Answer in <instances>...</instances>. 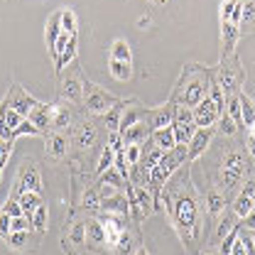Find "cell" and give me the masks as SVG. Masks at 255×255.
Here are the masks:
<instances>
[{"label": "cell", "mask_w": 255, "mask_h": 255, "mask_svg": "<svg viewBox=\"0 0 255 255\" xmlns=\"http://www.w3.org/2000/svg\"><path fill=\"white\" fill-rule=\"evenodd\" d=\"M0 177H2V167H0Z\"/></svg>", "instance_id": "cell-61"}, {"label": "cell", "mask_w": 255, "mask_h": 255, "mask_svg": "<svg viewBox=\"0 0 255 255\" xmlns=\"http://www.w3.org/2000/svg\"><path fill=\"white\" fill-rule=\"evenodd\" d=\"M221 25H223V52L228 54V52H233V47H236L238 27H236V25H231V22H221Z\"/></svg>", "instance_id": "cell-18"}, {"label": "cell", "mask_w": 255, "mask_h": 255, "mask_svg": "<svg viewBox=\"0 0 255 255\" xmlns=\"http://www.w3.org/2000/svg\"><path fill=\"white\" fill-rule=\"evenodd\" d=\"M121 132V137H123V145H140L145 137H147V126H142V123H137V126L128 128V130H118Z\"/></svg>", "instance_id": "cell-10"}, {"label": "cell", "mask_w": 255, "mask_h": 255, "mask_svg": "<svg viewBox=\"0 0 255 255\" xmlns=\"http://www.w3.org/2000/svg\"><path fill=\"white\" fill-rule=\"evenodd\" d=\"M59 22H62V32L76 34V15L71 10H59Z\"/></svg>", "instance_id": "cell-25"}, {"label": "cell", "mask_w": 255, "mask_h": 255, "mask_svg": "<svg viewBox=\"0 0 255 255\" xmlns=\"http://www.w3.org/2000/svg\"><path fill=\"white\" fill-rule=\"evenodd\" d=\"M228 118H233V123H243V116H241V98H231V101H228Z\"/></svg>", "instance_id": "cell-36"}, {"label": "cell", "mask_w": 255, "mask_h": 255, "mask_svg": "<svg viewBox=\"0 0 255 255\" xmlns=\"http://www.w3.org/2000/svg\"><path fill=\"white\" fill-rule=\"evenodd\" d=\"M64 96H69L71 101H79L81 98V84L76 79H66L64 81Z\"/></svg>", "instance_id": "cell-29"}, {"label": "cell", "mask_w": 255, "mask_h": 255, "mask_svg": "<svg viewBox=\"0 0 255 255\" xmlns=\"http://www.w3.org/2000/svg\"><path fill=\"white\" fill-rule=\"evenodd\" d=\"M132 243H135V241H132V236L123 231V233H121V238H118V243H116V248H118V253L121 255H128V253H132V248H135Z\"/></svg>", "instance_id": "cell-31"}, {"label": "cell", "mask_w": 255, "mask_h": 255, "mask_svg": "<svg viewBox=\"0 0 255 255\" xmlns=\"http://www.w3.org/2000/svg\"><path fill=\"white\" fill-rule=\"evenodd\" d=\"M231 255H248V253H246V246H243V241H241V238H236V241H233Z\"/></svg>", "instance_id": "cell-55"}, {"label": "cell", "mask_w": 255, "mask_h": 255, "mask_svg": "<svg viewBox=\"0 0 255 255\" xmlns=\"http://www.w3.org/2000/svg\"><path fill=\"white\" fill-rule=\"evenodd\" d=\"M84 238H86V223H76V226L71 228V233H69V241L76 243V246H81Z\"/></svg>", "instance_id": "cell-38"}, {"label": "cell", "mask_w": 255, "mask_h": 255, "mask_svg": "<svg viewBox=\"0 0 255 255\" xmlns=\"http://www.w3.org/2000/svg\"><path fill=\"white\" fill-rule=\"evenodd\" d=\"M206 98V81L204 79H194L189 86H187V91L182 96V103L187 106V108H194L196 103H201Z\"/></svg>", "instance_id": "cell-6"}, {"label": "cell", "mask_w": 255, "mask_h": 255, "mask_svg": "<svg viewBox=\"0 0 255 255\" xmlns=\"http://www.w3.org/2000/svg\"><path fill=\"white\" fill-rule=\"evenodd\" d=\"M74 54H76V34H71V39H69V44H66V49H64L62 54H59V59H57V69H62L66 64L74 59Z\"/></svg>", "instance_id": "cell-26"}, {"label": "cell", "mask_w": 255, "mask_h": 255, "mask_svg": "<svg viewBox=\"0 0 255 255\" xmlns=\"http://www.w3.org/2000/svg\"><path fill=\"white\" fill-rule=\"evenodd\" d=\"M7 243H10L12 248H25V243H27V231H12V233L7 236Z\"/></svg>", "instance_id": "cell-39"}, {"label": "cell", "mask_w": 255, "mask_h": 255, "mask_svg": "<svg viewBox=\"0 0 255 255\" xmlns=\"http://www.w3.org/2000/svg\"><path fill=\"white\" fill-rule=\"evenodd\" d=\"M42 187V179H39V172L34 167H25L22 177H20V184H17V191H39Z\"/></svg>", "instance_id": "cell-9"}, {"label": "cell", "mask_w": 255, "mask_h": 255, "mask_svg": "<svg viewBox=\"0 0 255 255\" xmlns=\"http://www.w3.org/2000/svg\"><path fill=\"white\" fill-rule=\"evenodd\" d=\"M219 128H221V132H226V135H233L236 132V123H233V118H228V113H223L221 118H219Z\"/></svg>", "instance_id": "cell-47"}, {"label": "cell", "mask_w": 255, "mask_h": 255, "mask_svg": "<svg viewBox=\"0 0 255 255\" xmlns=\"http://www.w3.org/2000/svg\"><path fill=\"white\" fill-rule=\"evenodd\" d=\"M111 74L118 79V81H128L132 76L130 71V62H118V59H111Z\"/></svg>", "instance_id": "cell-20"}, {"label": "cell", "mask_w": 255, "mask_h": 255, "mask_svg": "<svg viewBox=\"0 0 255 255\" xmlns=\"http://www.w3.org/2000/svg\"><path fill=\"white\" fill-rule=\"evenodd\" d=\"M248 147H251V155L255 157V137L251 135V140H248Z\"/></svg>", "instance_id": "cell-57"}, {"label": "cell", "mask_w": 255, "mask_h": 255, "mask_svg": "<svg viewBox=\"0 0 255 255\" xmlns=\"http://www.w3.org/2000/svg\"><path fill=\"white\" fill-rule=\"evenodd\" d=\"M251 128H253V130H251V135H253V137H255V123H253V126H251Z\"/></svg>", "instance_id": "cell-59"}, {"label": "cell", "mask_w": 255, "mask_h": 255, "mask_svg": "<svg viewBox=\"0 0 255 255\" xmlns=\"http://www.w3.org/2000/svg\"><path fill=\"white\" fill-rule=\"evenodd\" d=\"M108 147H113L116 152L126 150V147H123V137H121V132H118V130H113V132L108 135Z\"/></svg>", "instance_id": "cell-48"}, {"label": "cell", "mask_w": 255, "mask_h": 255, "mask_svg": "<svg viewBox=\"0 0 255 255\" xmlns=\"http://www.w3.org/2000/svg\"><path fill=\"white\" fill-rule=\"evenodd\" d=\"M39 132H42V130L34 126L32 121H22L20 126L12 130V137H15V135H39Z\"/></svg>", "instance_id": "cell-34"}, {"label": "cell", "mask_w": 255, "mask_h": 255, "mask_svg": "<svg viewBox=\"0 0 255 255\" xmlns=\"http://www.w3.org/2000/svg\"><path fill=\"white\" fill-rule=\"evenodd\" d=\"M22 121H25V118H22V116H20L17 111H7V113H5V128H7L10 132H12V130H15L17 126H20Z\"/></svg>", "instance_id": "cell-43"}, {"label": "cell", "mask_w": 255, "mask_h": 255, "mask_svg": "<svg viewBox=\"0 0 255 255\" xmlns=\"http://www.w3.org/2000/svg\"><path fill=\"white\" fill-rule=\"evenodd\" d=\"M251 241H253V246H255V233H253V238H251Z\"/></svg>", "instance_id": "cell-60"}, {"label": "cell", "mask_w": 255, "mask_h": 255, "mask_svg": "<svg viewBox=\"0 0 255 255\" xmlns=\"http://www.w3.org/2000/svg\"><path fill=\"white\" fill-rule=\"evenodd\" d=\"M2 211L10 216V219H17V216H25V211H22V206H20V201H12V199H7L5 201V206H2Z\"/></svg>", "instance_id": "cell-37"}, {"label": "cell", "mask_w": 255, "mask_h": 255, "mask_svg": "<svg viewBox=\"0 0 255 255\" xmlns=\"http://www.w3.org/2000/svg\"><path fill=\"white\" fill-rule=\"evenodd\" d=\"M243 226H246V228H251V231H255V209L246 216V219H243Z\"/></svg>", "instance_id": "cell-56"}, {"label": "cell", "mask_w": 255, "mask_h": 255, "mask_svg": "<svg viewBox=\"0 0 255 255\" xmlns=\"http://www.w3.org/2000/svg\"><path fill=\"white\" fill-rule=\"evenodd\" d=\"M101 184H108V187H123V177L116 172V169H108L101 174Z\"/></svg>", "instance_id": "cell-32"}, {"label": "cell", "mask_w": 255, "mask_h": 255, "mask_svg": "<svg viewBox=\"0 0 255 255\" xmlns=\"http://www.w3.org/2000/svg\"><path fill=\"white\" fill-rule=\"evenodd\" d=\"M238 236H236V231H231L228 233V238L223 241V246H221V255H231V248H233V241H236Z\"/></svg>", "instance_id": "cell-53"}, {"label": "cell", "mask_w": 255, "mask_h": 255, "mask_svg": "<svg viewBox=\"0 0 255 255\" xmlns=\"http://www.w3.org/2000/svg\"><path fill=\"white\" fill-rule=\"evenodd\" d=\"M162 155H164V150H159L157 145H155V147H150V150H147V157H145V162H142V164H145V167L152 172V169H155V167L159 164Z\"/></svg>", "instance_id": "cell-30"}, {"label": "cell", "mask_w": 255, "mask_h": 255, "mask_svg": "<svg viewBox=\"0 0 255 255\" xmlns=\"http://www.w3.org/2000/svg\"><path fill=\"white\" fill-rule=\"evenodd\" d=\"M54 113H57V108H54V106L49 108V106H39V103H37V106L32 108V113L27 116V121H32L34 126L42 130V128L52 126V118H54Z\"/></svg>", "instance_id": "cell-7"}, {"label": "cell", "mask_w": 255, "mask_h": 255, "mask_svg": "<svg viewBox=\"0 0 255 255\" xmlns=\"http://www.w3.org/2000/svg\"><path fill=\"white\" fill-rule=\"evenodd\" d=\"M86 238L94 241V243H106V231H103V223L98 219L86 223Z\"/></svg>", "instance_id": "cell-19"}, {"label": "cell", "mask_w": 255, "mask_h": 255, "mask_svg": "<svg viewBox=\"0 0 255 255\" xmlns=\"http://www.w3.org/2000/svg\"><path fill=\"white\" fill-rule=\"evenodd\" d=\"M84 206L86 209H101V194H98V189L84 191Z\"/></svg>", "instance_id": "cell-33"}, {"label": "cell", "mask_w": 255, "mask_h": 255, "mask_svg": "<svg viewBox=\"0 0 255 255\" xmlns=\"http://www.w3.org/2000/svg\"><path fill=\"white\" fill-rule=\"evenodd\" d=\"M253 209H255V199L248 196V194H241V196L236 199V204H233V214L241 216V219H246Z\"/></svg>", "instance_id": "cell-16"}, {"label": "cell", "mask_w": 255, "mask_h": 255, "mask_svg": "<svg viewBox=\"0 0 255 255\" xmlns=\"http://www.w3.org/2000/svg\"><path fill=\"white\" fill-rule=\"evenodd\" d=\"M121 118H123V106H121V103H116V106L106 113V126H108L111 132L121 128Z\"/></svg>", "instance_id": "cell-22"}, {"label": "cell", "mask_w": 255, "mask_h": 255, "mask_svg": "<svg viewBox=\"0 0 255 255\" xmlns=\"http://www.w3.org/2000/svg\"><path fill=\"white\" fill-rule=\"evenodd\" d=\"M174 123H194V113H191V108H177L174 111Z\"/></svg>", "instance_id": "cell-44"}, {"label": "cell", "mask_w": 255, "mask_h": 255, "mask_svg": "<svg viewBox=\"0 0 255 255\" xmlns=\"http://www.w3.org/2000/svg\"><path fill=\"white\" fill-rule=\"evenodd\" d=\"M194 126L196 128H211L219 118H221V113H219V108H216V103L206 96L201 103H196L194 106Z\"/></svg>", "instance_id": "cell-3"}, {"label": "cell", "mask_w": 255, "mask_h": 255, "mask_svg": "<svg viewBox=\"0 0 255 255\" xmlns=\"http://www.w3.org/2000/svg\"><path fill=\"white\" fill-rule=\"evenodd\" d=\"M199 128L194 126V123H172V132H174V140H177V145H189V140L194 137V132H196Z\"/></svg>", "instance_id": "cell-13"}, {"label": "cell", "mask_w": 255, "mask_h": 255, "mask_svg": "<svg viewBox=\"0 0 255 255\" xmlns=\"http://www.w3.org/2000/svg\"><path fill=\"white\" fill-rule=\"evenodd\" d=\"M20 206L25 211V216L32 221V214L42 206V199H39V191H22L20 194Z\"/></svg>", "instance_id": "cell-12"}, {"label": "cell", "mask_w": 255, "mask_h": 255, "mask_svg": "<svg viewBox=\"0 0 255 255\" xmlns=\"http://www.w3.org/2000/svg\"><path fill=\"white\" fill-rule=\"evenodd\" d=\"M174 219L179 231L184 233V238L189 241L191 233L196 231V204L191 201L189 196H179L177 204H174Z\"/></svg>", "instance_id": "cell-1"}, {"label": "cell", "mask_w": 255, "mask_h": 255, "mask_svg": "<svg viewBox=\"0 0 255 255\" xmlns=\"http://www.w3.org/2000/svg\"><path fill=\"white\" fill-rule=\"evenodd\" d=\"M243 172H246V162L241 152H228L226 155V164H223V184L226 189H233L241 184L243 179Z\"/></svg>", "instance_id": "cell-2"}, {"label": "cell", "mask_w": 255, "mask_h": 255, "mask_svg": "<svg viewBox=\"0 0 255 255\" xmlns=\"http://www.w3.org/2000/svg\"><path fill=\"white\" fill-rule=\"evenodd\" d=\"M152 142L157 145L159 150H174L177 147V140H174V132H172V128H159L152 132Z\"/></svg>", "instance_id": "cell-11"}, {"label": "cell", "mask_w": 255, "mask_h": 255, "mask_svg": "<svg viewBox=\"0 0 255 255\" xmlns=\"http://www.w3.org/2000/svg\"><path fill=\"white\" fill-rule=\"evenodd\" d=\"M174 106H164V108H159L157 113H155V121H152V128L159 130V128H172L174 123Z\"/></svg>", "instance_id": "cell-14"}, {"label": "cell", "mask_w": 255, "mask_h": 255, "mask_svg": "<svg viewBox=\"0 0 255 255\" xmlns=\"http://www.w3.org/2000/svg\"><path fill=\"white\" fill-rule=\"evenodd\" d=\"M52 126L54 128L69 126V113H64L62 108H57V113H54V118H52Z\"/></svg>", "instance_id": "cell-51"}, {"label": "cell", "mask_w": 255, "mask_h": 255, "mask_svg": "<svg viewBox=\"0 0 255 255\" xmlns=\"http://www.w3.org/2000/svg\"><path fill=\"white\" fill-rule=\"evenodd\" d=\"M241 0H223L221 5V22H228L231 20V15H233V10H236V5H238Z\"/></svg>", "instance_id": "cell-45"}, {"label": "cell", "mask_w": 255, "mask_h": 255, "mask_svg": "<svg viewBox=\"0 0 255 255\" xmlns=\"http://www.w3.org/2000/svg\"><path fill=\"white\" fill-rule=\"evenodd\" d=\"M130 182L135 184V187H147L150 184V169L145 167V164H132L130 167Z\"/></svg>", "instance_id": "cell-15"}, {"label": "cell", "mask_w": 255, "mask_h": 255, "mask_svg": "<svg viewBox=\"0 0 255 255\" xmlns=\"http://www.w3.org/2000/svg\"><path fill=\"white\" fill-rule=\"evenodd\" d=\"M231 231H233V223H231V219L221 221V226H219V238H226Z\"/></svg>", "instance_id": "cell-54"}, {"label": "cell", "mask_w": 255, "mask_h": 255, "mask_svg": "<svg viewBox=\"0 0 255 255\" xmlns=\"http://www.w3.org/2000/svg\"><path fill=\"white\" fill-rule=\"evenodd\" d=\"M101 209H106L108 214H121V216H128L130 211V204L123 194H113L108 199H101Z\"/></svg>", "instance_id": "cell-8"}, {"label": "cell", "mask_w": 255, "mask_h": 255, "mask_svg": "<svg viewBox=\"0 0 255 255\" xmlns=\"http://www.w3.org/2000/svg\"><path fill=\"white\" fill-rule=\"evenodd\" d=\"M111 59H118V62H130V47H128L126 39H116V42H113Z\"/></svg>", "instance_id": "cell-21"}, {"label": "cell", "mask_w": 255, "mask_h": 255, "mask_svg": "<svg viewBox=\"0 0 255 255\" xmlns=\"http://www.w3.org/2000/svg\"><path fill=\"white\" fill-rule=\"evenodd\" d=\"M47 152L52 157H64V152H66V137H64L62 132H57V135H52L47 140Z\"/></svg>", "instance_id": "cell-17"}, {"label": "cell", "mask_w": 255, "mask_h": 255, "mask_svg": "<svg viewBox=\"0 0 255 255\" xmlns=\"http://www.w3.org/2000/svg\"><path fill=\"white\" fill-rule=\"evenodd\" d=\"M140 157H142V147H140V145H126V159H128L130 167L137 164Z\"/></svg>", "instance_id": "cell-40"}, {"label": "cell", "mask_w": 255, "mask_h": 255, "mask_svg": "<svg viewBox=\"0 0 255 255\" xmlns=\"http://www.w3.org/2000/svg\"><path fill=\"white\" fill-rule=\"evenodd\" d=\"M10 221H12V219H10L5 211H0V236H2L5 241H7V236H10Z\"/></svg>", "instance_id": "cell-50"}, {"label": "cell", "mask_w": 255, "mask_h": 255, "mask_svg": "<svg viewBox=\"0 0 255 255\" xmlns=\"http://www.w3.org/2000/svg\"><path fill=\"white\" fill-rule=\"evenodd\" d=\"M32 226H34L37 231H44V226H47V209H44V206H39V209L32 214Z\"/></svg>", "instance_id": "cell-42"}, {"label": "cell", "mask_w": 255, "mask_h": 255, "mask_svg": "<svg viewBox=\"0 0 255 255\" xmlns=\"http://www.w3.org/2000/svg\"><path fill=\"white\" fill-rule=\"evenodd\" d=\"M243 15H246V25H253L255 22V5L248 0L246 2V7H243Z\"/></svg>", "instance_id": "cell-52"}, {"label": "cell", "mask_w": 255, "mask_h": 255, "mask_svg": "<svg viewBox=\"0 0 255 255\" xmlns=\"http://www.w3.org/2000/svg\"><path fill=\"white\" fill-rule=\"evenodd\" d=\"M155 2H164V0H155Z\"/></svg>", "instance_id": "cell-62"}, {"label": "cell", "mask_w": 255, "mask_h": 255, "mask_svg": "<svg viewBox=\"0 0 255 255\" xmlns=\"http://www.w3.org/2000/svg\"><path fill=\"white\" fill-rule=\"evenodd\" d=\"M86 106H89V111H94V113H108V111L116 106V101L106 94V91L96 89V86H86Z\"/></svg>", "instance_id": "cell-4"}, {"label": "cell", "mask_w": 255, "mask_h": 255, "mask_svg": "<svg viewBox=\"0 0 255 255\" xmlns=\"http://www.w3.org/2000/svg\"><path fill=\"white\" fill-rule=\"evenodd\" d=\"M209 98H211V101L216 103L219 113L223 116V89H221V86H214V89H211V96H209Z\"/></svg>", "instance_id": "cell-49"}, {"label": "cell", "mask_w": 255, "mask_h": 255, "mask_svg": "<svg viewBox=\"0 0 255 255\" xmlns=\"http://www.w3.org/2000/svg\"><path fill=\"white\" fill-rule=\"evenodd\" d=\"M135 255H147V251H145V248H140V251H137Z\"/></svg>", "instance_id": "cell-58"}, {"label": "cell", "mask_w": 255, "mask_h": 255, "mask_svg": "<svg viewBox=\"0 0 255 255\" xmlns=\"http://www.w3.org/2000/svg\"><path fill=\"white\" fill-rule=\"evenodd\" d=\"M140 123V111H128V113H123V118H121V128L118 130H128V128L137 126Z\"/></svg>", "instance_id": "cell-35"}, {"label": "cell", "mask_w": 255, "mask_h": 255, "mask_svg": "<svg viewBox=\"0 0 255 255\" xmlns=\"http://www.w3.org/2000/svg\"><path fill=\"white\" fill-rule=\"evenodd\" d=\"M241 116H243L246 126H253L255 123V106L251 103V98H246V96H241Z\"/></svg>", "instance_id": "cell-27"}, {"label": "cell", "mask_w": 255, "mask_h": 255, "mask_svg": "<svg viewBox=\"0 0 255 255\" xmlns=\"http://www.w3.org/2000/svg\"><path fill=\"white\" fill-rule=\"evenodd\" d=\"M30 226H32V221L27 216H17V219L10 221V233L12 231H30Z\"/></svg>", "instance_id": "cell-46"}, {"label": "cell", "mask_w": 255, "mask_h": 255, "mask_svg": "<svg viewBox=\"0 0 255 255\" xmlns=\"http://www.w3.org/2000/svg\"><path fill=\"white\" fill-rule=\"evenodd\" d=\"M211 135H214V130H211V128H199V130L194 132V137L189 140V145H187V159H196V157H199V155L209 147Z\"/></svg>", "instance_id": "cell-5"}, {"label": "cell", "mask_w": 255, "mask_h": 255, "mask_svg": "<svg viewBox=\"0 0 255 255\" xmlns=\"http://www.w3.org/2000/svg\"><path fill=\"white\" fill-rule=\"evenodd\" d=\"M59 34H62V22H59V12L49 20V25H47V44H49V49L54 47V42L59 39Z\"/></svg>", "instance_id": "cell-23"}, {"label": "cell", "mask_w": 255, "mask_h": 255, "mask_svg": "<svg viewBox=\"0 0 255 255\" xmlns=\"http://www.w3.org/2000/svg\"><path fill=\"white\" fill-rule=\"evenodd\" d=\"M96 140V128L89 123V126H81V135H79V145L81 147H91Z\"/></svg>", "instance_id": "cell-28"}, {"label": "cell", "mask_w": 255, "mask_h": 255, "mask_svg": "<svg viewBox=\"0 0 255 255\" xmlns=\"http://www.w3.org/2000/svg\"><path fill=\"white\" fill-rule=\"evenodd\" d=\"M206 255H216V253H206Z\"/></svg>", "instance_id": "cell-63"}, {"label": "cell", "mask_w": 255, "mask_h": 255, "mask_svg": "<svg viewBox=\"0 0 255 255\" xmlns=\"http://www.w3.org/2000/svg\"><path fill=\"white\" fill-rule=\"evenodd\" d=\"M223 206H226L223 196L216 194V191H211V194H209V211H211V214H219V211H223Z\"/></svg>", "instance_id": "cell-41"}, {"label": "cell", "mask_w": 255, "mask_h": 255, "mask_svg": "<svg viewBox=\"0 0 255 255\" xmlns=\"http://www.w3.org/2000/svg\"><path fill=\"white\" fill-rule=\"evenodd\" d=\"M113 162H116V150L113 147H103V152H101V159H98V174H103V172H108V169H113Z\"/></svg>", "instance_id": "cell-24"}]
</instances>
